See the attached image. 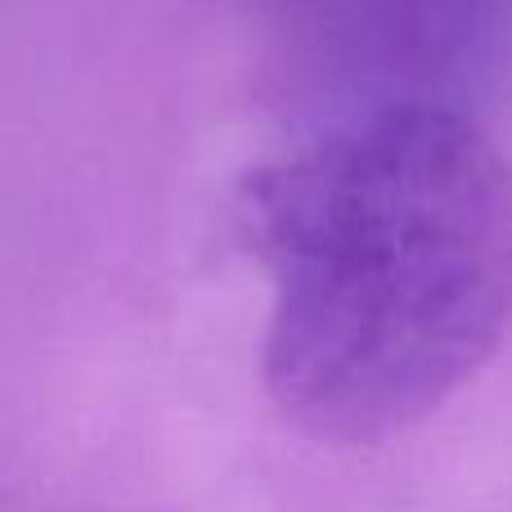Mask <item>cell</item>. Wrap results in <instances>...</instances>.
<instances>
[{"instance_id": "cell-1", "label": "cell", "mask_w": 512, "mask_h": 512, "mask_svg": "<svg viewBox=\"0 0 512 512\" xmlns=\"http://www.w3.org/2000/svg\"><path fill=\"white\" fill-rule=\"evenodd\" d=\"M239 221L274 288L265 391L310 441L418 427L512 324V167L468 113L301 135L239 185Z\"/></svg>"}, {"instance_id": "cell-2", "label": "cell", "mask_w": 512, "mask_h": 512, "mask_svg": "<svg viewBox=\"0 0 512 512\" xmlns=\"http://www.w3.org/2000/svg\"><path fill=\"white\" fill-rule=\"evenodd\" d=\"M512 63V0H292L270 95L306 135L378 113L477 117Z\"/></svg>"}]
</instances>
